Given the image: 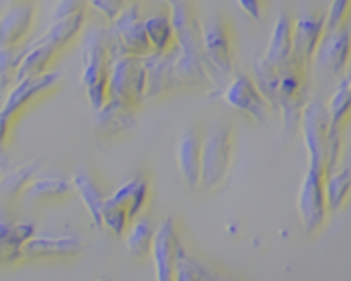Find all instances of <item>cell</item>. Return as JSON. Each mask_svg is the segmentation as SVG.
<instances>
[{"mask_svg": "<svg viewBox=\"0 0 351 281\" xmlns=\"http://www.w3.org/2000/svg\"><path fill=\"white\" fill-rule=\"evenodd\" d=\"M10 123H6L2 117H0V173H4L8 169V154H6V140H8V134H10Z\"/></svg>", "mask_w": 351, "mask_h": 281, "instance_id": "cell-36", "label": "cell"}, {"mask_svg": "<svg viewBox=\"0 0 351 281\" xmlns=\"http://www.w3.org/2000/svg\"><path fill=\"white\" fill-rule=\"evenodd\" d=\"M148 201V179L136 175L117 187L109 197L103 199L101 228L109 230L113 236H121L128 224L138 218Z\"/></svg>", "mask_w": 351, "mask_h": 281, "instance_id": "cell-4", "label": "cell"}, {"mask_svg": "<svg viewBox=\"0 0 351 281\" xmlns=\"http://www.w3.org/2000/svg\"><path fill=\"white\" fill-rule=\"evenodd\" d=\"M323 35L325 23L321 14L302 12L300 16L292 19V58L311 68Z\"/></svg>", "mask_w": 351, "mask_h": 281, "instance_id": "cell-14", "label": "cell"}, {"mask_svg": "<svg viewBox=\"0 0 351 281\" xmlns=\"http://www.w3.org/2000/svg\"><path fill=\"white\" fill-rule=\"evenodd\" d=\"M290 58H292V16L288 12H280L274 23L265 53L259 58V62L269 70H278Z\"/></svg>", "mask_w": 351, "mask_h": 281, "instance_id": "cell-19", "label": "cell"}, {"mask_svg": "<svg viewBox=\"0 0 351 281\" xmlns=\"http://www.w3.org/2000/svg\"><path fill=\"white\" fill-rule=\"evenodd\" d=\"M16 2H21V0H0V12H2L4 8H8V6L16 4Z\"/></svg>", "mask_w": 351, "mask_h": 281, "instance_id": "cell-38", "label": "cell"}, {"mask_svg": "<svg viewBox=\"0 0 351 281\" xmlns=\"http://www.w3.org/2000/svg\"><path fill=\"white\" fill-rule=\"evenodd\" d=\"M255 84L269 101L274 111H280L284 136L292 138L300 123V113L308 101V66L290 58L282 68L269 70L259 60L255 62Z\"/></svg>", "mask_w": 351, "mask_h": 281, "instance_id": "cell-1", "label": "cell"}, {"mask_svg": "<svg viewBox=\"0 0 351 281\" xmlns=\"http://www.w3.org/2000/svg\"><path fill=\"white\" fill-rule=\"evenodd\" d=\"M175 281H222V276L214 273L202 261H197L191 255H187L183 245H179V249H177Z\"/></svg>", "mask_w": 351, "mask_h": 281, "instance_id": "cell-30", "label": "cell"}, {"mask_svg": "<svg viewBox=\"0 0 351 281\" xmlns=\"http://www.w3.org/2000/svg\"><path fill=\"white\" fill-rule=\"evenodd\" d=\"M97 125L105 136H115V134L128 132L136 125L134 109L107 99L105 105L101 109H97Z\"/></svg>", "mask_w": 351, "mask_h": 281, "instance_id": "cell-23", "label": "cell"}, {"mask_svg": "<svg viewBox=\"0 0 351 281\" xmlns=\"http://www.w3.org/2000/svg\"><path fill=\"white\" fill-rule=\"evenodd\" d=\"M39 167H41L39 160H31V162H27L23 167H14V169L8 167L0 177V193L4 197H16L19 193H23V189L35 177Z\"/></svg>", "mask_w": 351, "mask_h": 281, "instance_id": "cell-31", "label": "cell"}, {"mask_svg": "<svg viewBox=\"0 0 351 281\" xmlns=\"http://www.w3.org/2000/svg\"><path fill=\"white\" fill-rule=\"evenodd\" d=\"M35 234L31 222L14 220L0 212V263L10 265L23 259V245Z\"/></svg>", "mask_w": 351, "mask_h": 281, "instance_id": "cell-18", "label": "cell"}, {"mask_svg": "<svg viewBox=\"0 0 351 281\" xmlns=\"http://www.w3.org/2000/svg\"><path fill=\"white\" fill-rule=\"evenodd\" d=\"M315 60L331 74L346 72L348 62H350V29H348V25H341L339 29L323 35L319 49L315 53Z\"/></svg>", "mask_w": 351, "mask_h": 281, "instance_id": "cell-17", "label": "cell"}, {"mask_svg": "<svg viewBox=\"0 0 351 281\" xmlns=\"http://www.w3.org/2000/svg\"><path fill=\"white\" fill-rule=\"evenodd\" d=\"M84 2H86V6H90L95 12H99L107 23H111V21L119 14V10L125 6L128 0H84Z\"/></svg>", "mask_w": 351, "mask_h": 281, "instance_id": "cell-34", "label": "cell"}, {"mask_svg": "<svg viewBox=\"0 0 351 281\" xmlns=\"http://www.w3.org/2000/svg\"><path fill=\"white\" fill-rule=\"evenodd\" d=\"M25 197L29 201H53V199H62L68 197L70 193H74L72 189V181L66 177H41V179H31L27 183V187L23 189Z\"/></svg>", "mask_w": 351, "mask_h": 281, "instance_id": "cell-25", "label": "cell"}, {"mask_svg": "<svg viewBox=\"0 0 351 281\" xmlns=\"http://www.w3.org/2000/svg\"><path fill=\"white\" fill-rule=\"evenodd\" d=\"M171 8L169 16L175 31L177 58L173 66L175 86H199L206 82H218L210 72L199 43V21L189 0H165Z\"/></svg>", "mask_w": 351, "mask_h": 281, "instance_id": "cell-2", "label": "cell"}, {"mask_svg": "<svg viewBox=\"0 0 351 281\" xmlns=\"http://www.w3.org/2000/svg\"><path fill=\"white\" fill-rule=\"evenodd\" d=\"M62 74L60 72H43L37 76H29L23 80H16L14 86L10 88V93L6 95V101L0 109V117L6 123H14V119L41 95L49 93L58 82H60Z\"/></svg>", "mask_w": 351, "mask_h": 281, "instance_id": "cell-12", "label": "cell"}, {"mask_svg": "<svg viewBox=\"0 0 351 281\" xmlns=\"http://www.w3.org/2000/svg\"><path fill=\"white\" fill-rule=\"evenodd\" d=\"M179 245L181 243L177 239V226L173 218H165L160 224H156V232L150 245L156 281H175Z\"/></svg>", "mask_w": 351, "mask_h": 281, "instance_id": "cell-13", "label": "cell"}, {"mask_svg": "<svg viewBox=\"0 0 351 281\" xmlns=\"http://www.w3.org/2000/svg\"><path fill=\"white\" fill-rule=\"evenodd\" d=\"M111 64L109 31L103 25H93L88 29L84 49H82V86L90 107L97 111L107 101V76Z\"/></svg>", "mask_w": 351, "mask_h": 281, "instance_id": "cell-3", "label": "cell"}, {"mask_svg": "<svg viewBox=\"0 0 351 281\" xmlns=\"http://www.w3.org/2000/svg\"><path fill=\"white\" fill-rule=\"evenodd\" d=\"M107 31L111 53H130L140 58L152 53L144 33V6L140 0L125 2L119 14L109 23Z\"/></svg>", "mask_w": 351, "mask_h": 281, "instance_id": "cell-7", "label": "cell"}, {"mask_svg": "<svg viewBox=\"0 0 351 281\" xmlns=\"http://www.w3.org/2000/svg\"><path fill=\"white\" fill-rule=\"evenodd\" d=\"M80 236H31L23 245L25 259H66L82 253Z\"/></svg>", "mask_w": 351, "mask_h": 281, "instance_id": "cell-16", "label": "cell"}, {"mask_svg": "<svg viewBox=\"0 0 351 281\" xmlns=\"http://www.w3.org/2000/svg\"><path fill=\"white\" fill-rule=\"evenodd\" d=\"M144 33L152 53H165L175 45V31L169 12H154L144 16Z\"/></svg>", "mask_w": 351, "mask_h": 281, "instance_id": "cell-26", "label": "cell"}, {"mask_svg": "<svg viewBox=\"0 0 351 281\" xmlns=\"http://www.w3.org/2000/svg\"><path fill=\"white\" fill-rule=\"evenodd\" d=\"M199 150H202L199 130L187 127L177 142V167L189 189H199Z\"/></svg>", "mask_w": 351, "mask_h": 281, "instance_id": "cell-20", "label": "cell"}, {"mask_svg": "<svg viewBox=\"0 0 351 281\" xmlns=\"http://www.w3.org/2000/svg\"><path fill=\"white\" fill-rule=\"evenodd\" d=\"M348 10H350V0H331L327 12H325V16H323L325 33L335 31V29H339L341 25H346Z\"/></svg>", "mask_w": 351, "mask_h": 281, "instance_id": "cell-33", "label": "cell"}, {"mask_svg": "<svg viewBox=\"0 0 351 281\" xmlns=\"http://www.w3.org/2000/svg\"><path fill=\"white\" fill-rule=\"evenodd\" d=\"M237 4L247 12L253 21H263V0H237Z\"/></svg>", "mask_w": 351, "mask_h": 281, "instance_id": "cell-37", "label": "cell"}, {"mask_svg": "<svg viewBox=\"0 0 351 281\" xmlns=\"http://www.w3.org/2000/svg\"><path fill=\"white\" fill-rule=\"evenodd\" d=\"M232 162V127L218 123L202 136L199 150V189L214 191L218 189Z\"/></svg>", "mask_w": 351, "mask_h": 281, "instance_id": "cell-5", "label": "cell"}, {"mask_svg": "<svg viewBox=\"0 0 351 281\" xmlns=\"http://www.w3.org/2000/svg\"><path fill=\"white\" fill-rule=\"evenodd\" d=\"M327 107V115H329V125L333 127H343L346 121H348V115H350L351 107V80L350 74H343L335 93L331 95L329 103L325 105Z\"/></svg>", "mask_w": 351, "mask_h": 281, "instance_id": "cell-29", "label": "cell"}, {"mask_svg": "<svg viewBox=\"0 0 351 281\" xmlns=\"http://www.w3.org/2000/svg\"><path fill=\"white\" fill-rule=\"evenodd\" d=\"M84 23H86V10L74 12V14L64 16V19H56L45 29V33L41 37H37L35 41L49 43V45H53V47H58L62 51L80 35V31L84 29Z\"/></svg>", "mask_w": 351, "mask_h": 281, "instance_id": "cell-22", "label": "cell"}, {"mask_svg": "<svg viewBox=\"0 0 351 281\" xmlns=\"http://www.w3.org/2000/svg\"><path fill=\"white\" fill-rule=\"evenodd\" d=\"M222 101L230 109L249 115L257 123H265L269 119L271 111H274L269 101L263 97V93L255 84V80L251 76L243 74V72L232 74L230 82L226 84V88L222 93Z\"/></svg>", "mask_w": 351, "mask_h": 281, "instance_id": "cell-10", "label": "cell"}, {"mask_svg": "<svg viewBox=\"0 0 351 281\" xmlns=\"http://www.w3.org/2000/svg\"><path fill=\"white\" fill-rule=\"evenodd\" d=\"M325 201H327V212H337L343 208L348 201L351 187V171L346 167L341 171H333L325 175Z\"/></svg>", "mask_w": 351, "mask_h": 281, "instance_id": "cell-28", "label": "cell"}, {"mask_svg": "<svg viewBox=\"0 0 351 281\" xmlns=\"http://www.w3.org/2000/svg\"><path fill=\"white\" fill-rule=\"evenodd\" d=\"M325 173L308 169L298 191V216L302 228L308 234L319 232L327 222V201H325Z\"/></svg>", "mask_w": 351, "mask_h": 281, "instance_id": "cell-11", "label": "cell"}, {"mask_svg": "<svg viewBox=\"0 0 351 281\" xmlns=\"http://www.w3.org/2000/svg\"><path fill=\"white\" fill-rule=\"evenodd\" d=\"M35 0H21L0 12V47L19 45L31 31Z\"/></svg>", "mask_w": 351, "mask_h": 281, "instance_id": "cell-15", "label": "cell"}, {"mask_svg": "<svg viewBox=\"0 0 351 281\" xmlns=\"http://www.w3.org/2000/svg\"><path fill=\"white\" fill-rule=\"evenodd\" d=\"M80 10H86V2L84 0H58L56 6H53V12H51V21L70 16V14L80 12Z\"/></svg>", "mask_w": 351, "mask_h": 281, "instance_id": "cell-35", "label": "cell"}, {"mask_svg": "<svg viewBox=\"0 0 351 281\" xmlns=\"http://www.w3.org/2000/svg\"><path fill=\"white\" fill-rule=\"evenodd\" d=\"M58 53H60V49L49 45V43H41V41L29 43L27 47H23V53H21V60L16 64L12 80L16 82V80L47 72L49 64L58 58Z\"/></svg>", "mask_w": 351, "mask_h": 281, "instance_id": "cell-21", "label": "cell"}, {"mask_svg": "<svg viewBox=\"0 0 351 281\" xmlns=\"http://www.w3.org/2000/svg\"><path fill=\"white\" fill-rule=\"evenodd\" d=\"M70 181H72V189L80 197V201H82V206H84L90 222H93V226L95 228H101V210H103L105 195L101 193L97 181L86 171L76 173Z\"/></svg>", "mask_w": 351, "mask_h": 281, "instance_id": "cell-24", "label": "cell"}, {"mask_svg": "<svg viewBox=\"0 0 351 281\" xmlns=\"http://www.w3.org/2000/svg\"><path fill=\"white\" fill-rule=\"evenodd\" d=\"M199 43L204 60L216 76H232L234 74V58H232V33L224 16L214 14L199 29ZM218 80V78H216Z\"/></svg>", "mask_w": 351, "mask_h": 281, "instance_id": "cell-8", "label": "cell"}, {"mask_svg": "<svg viewBox=\"0 0 351 281\" xmlns=\"http://www.w3.org/2000/svg\"><path fill=\"white\" fill-rule=\"evenodd\" d=\"M23 47L14 45V47H0V90L6 88V84L12 80L16 64L21 60Z\"/></svg>", "mask_w": 351, "mask_h": 281, "instance_id": "cell-32", "label": "cell"}, {"mask_svg": "<svg viewBox=\"0 0 351 281\" xmlns=\"http://www.w3.org/2000/svg\"><path fill=\"white\" fill-rule=\"evenodd\" d=\"M146 97V68L140 56L111 53L107 99L136 109Z\"/></svg>", "mask_w": 351, "mask_h": 281, "instance_id": "cell-6", "label": "cell"}, {"mask_svg": "<svg viewBox=\"0 0 351 281\" xmlns=\"http://www.w3.org/2000/svg\"><path fill=\"white\" fill-rule=\"evenodd\" d=\"M302 140L308 154V169L325 173V148H327V130H329V115L327 107L321 101H306L300 113Z\"/></svg>", "mask_w": 351, "mask_h": 281, "instance_id": "cell-9", "label": "cell"}, {"mask_svg": "<svg viewBox=\"0 0 351 281\" xmlns=\"http://www.w3.org/2000/svg\"><path fill=\"white\" fill-rule=\"evenodd\" d=\"M154 232H156V222L148 216H138L134 218L128 228H125V249L130 255L134 257H144L150 253V245H152V239H154Z\"/></svg>", "mask_w": 351, "mask_h": 281, "instance_id": "cell-27", "label": "cell"}]
</instances>
